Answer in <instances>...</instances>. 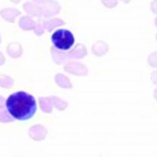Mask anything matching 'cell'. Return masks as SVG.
Segmentation results:
<instances>
[{
  "label": "cell",
  "instance_id": "6da1fadb",
  "mask_svg": "<svg viewBox=\"0 0 157 157\" xmlns=\"http://www.w3.org/2000/svg\"><path fill=\"white\" fill-rule=\"evenodd\" d=\"M6 106L9 114L20 121L31 118L37 110L34 97L23 91L10 94L6 101Z\"/></svg>",
  "mask_w": 157,
  "mask_h": 157
},
{
  "label": "cell",
  "instance_id": "7a4b0ae2",
  "mask_svg": "<svg viewBox=\"0 0 157 157\" xmlns=\"http://www.w3.org/2000/svg\"><path fill=\"white\" fill-rule=\"evenodd\" d=\"M52 41L58 49L66 50L69 49L74 43V37L72 33L67 29H58L52 36Z\"/></svg>",
  "mask_w": 157,
  "mask_h": 157
}]
</instances>
